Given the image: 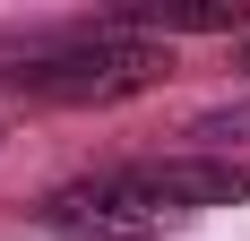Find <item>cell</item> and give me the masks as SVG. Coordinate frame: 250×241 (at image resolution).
Returning a JSON list of instances; mask_svg holds the SVG:
<instances>
[{"label": "cell", "mask_w": 250, "mask_h": 241, "mask_svg": "<svg viewBox=\"0 0 250 241\" xmlns=\"http://www.w3.org/2000/svg\"><path fill=\"white\" fill-rule=\"evenodd\" d=\"M242 198H250V164H233V155H147V164L61 181L35 216H43V233H69V241H138L207 216V207H242Z\"/></svg>", "instance_id": "cell-1"}, {"label": "cell", "mask_w": 250, "mask_h": 241, "mask_svg": "<svg viewBox=\"0 0 250 241\" xmlns=\"http://www.w3.org/2000/svg\"><path fill=\"white\" fill-rule=\"evenodd\" d=\"M173 78V52L164 43H138V35H112V26L78 18V26H52V35H26V43L0 52V86H18L35 103H121V95H147Z\"/></svg>", "instance_id": "cell-2"}, {"label": "cell", "mask_w": 250, "mask_h": 241, "mask_svg": "<svg viewBox=\"0 0 250 241\" xmlns=\"http://www.w3.org/2000/svg\"><path fill=\"white\" fill-rule=\"evenodd\" d=\"M95 26L138 35V43H155V35H242L250 0H121V9H104Z\"/></svg>", "instance_id": "cell-3"}, {"label": "cell", "mask_w": 250, "mask_h": 241, "mask_svg": "<svg viewBox=\"0 0 250 241\" xmlns=\"http://www.w3.org/2000/svg\"><path fill=\"white\" fill-rule=\"evenodd\" d=\"M242 69H250V43H242Z\"/></svg>", "instance_id": "cell-4"}]
</instances>
